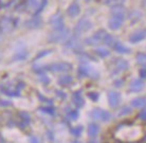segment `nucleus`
Instances as JSON below:
<instances>
[{
    "instance_id": "nucleus-6",
    "label": "nucleus",
    "mask_w": 146,
    "mask_h": 143,
    "mask_svg": "<svg viewBox=\"0 0 146 143\" xmlns=\"http://www.w3.org/2000/svg\"><path fill=\"white\" fill-rule=\"evenodd\" d=\"M91 117L95 120H100L102 122H106L109 121L111 119V114L106 111L104 109H101V108H95L91 111Z\"/></svg>"
},
{
    "instance_id": "nucleus-11",
    "label": "nucleus",
    "mask_w": 146,
    "mask_h": 143,
    "mask_svg": "<svg viewBox=\"0 0 146 143\" xmlns=\"http://www.w3.org/2000/svg\"><path fill=\"white\" fill-rule=\"evenodd\" d=\"M51 25L54 30L64 28V27H65L64 26V18H62V15H59V14L54 15V16L51 18Z\"/></svg>"
},
{
    "instance_id": "nucleus-12",
    "label": "nucleus",
    "mask_w": 146,
    "mask_h": 143,
    "mask_svg": "<svg viewBox=\"0 0 146 143\" xmlns=\"http://www.w3.org/2000/svg\"><path fill=\"white\" fill-rule=\"evenodd\" d=\"M144 87V81L143 80H133L129 85V90L132 92L141 91Z\"/></svg>"
},
{
    "instance_id": "nucleus-13",
    "label": "nucleus",
    "mask_w": 146,
    "mask_h": 143,
    "mask_svg": "<svg viewBox=\"0 0 146 143\" xmlns=\"http://www.w3.org/2000/svg\"><path fill=\"white\" fill-rule=\"evenodd\" d=\"M67 13L69 15L70 17H75L77 15L80 13V4L76 3V2H74L68 7V10H67Z\"/></svg>"
},
{
    "instance_id": "nucleus-33",
    "label": "nucleus",
    "mask_w": 146,
    "mask_h": 143,
    "mask_svg": "<svg viewBox=\"0 0 146 143\" xmlns=\"http://www.w3.org/2000/svg\"><path fill=\"white\" fill-rule=\"evenodd\" d=\"M140 73H141V76H142L143 78H146V70L142 69L140 71Z\"/></svg>"
},
{
    "instance_id": "nucleus-7",
    "label": "nucleus",
    "mask_w": 146,
    "mask_h": 143,
    "mask_svg": "<svg viewBox=\"0 0 146 143\" xmlns=\"http://www.w3.org/2000/svg\"><path fill=\"white\" fill-rule=\"evenodd\" d=\"M92 23L90 22V20H88L87 18H82L80 21L77 22L76 27H75V33L80 34L83 32H86L89 29H91Z\"/></svg>"
},
{
    "instance_id": "nucleus-9",
    "label": "nucleus",
    "mask_w": 146,
    "mask_h": 143,
    "mask_svg": "<svg viewBox=\"0 0 146 143\" xmlns=\"http://www.w3.org/2000/svg\"><path fill=\"white\" fill-rule=\"evenodd\" d=\"M108 102L112 108H115L121 102V94L117 91H110L108 93Z\"/></svg>"
},
{
    "instance_id": "nucleus-35",
    "label": "nucleus",
    "mask_w": 146,
    "mask_h": 143,
    "mask_svg": "<svg viewBox=\"0 0 146 143\" xmlns=\"http://www.w3.org/2000/svg\"><path fill=\"white\" fill-rule=\"evenodd\" d=\"M144 141H146V134H145V137H144Z\"/></svg>"
},
{
    "instance_id": "nucleus-32",
    "label": "nucleus",
    "mask_w": 146,
    "mask_h": 143,
    "mask_svg": "<svg viewBox=\"0 0 146 143\" xmlns=\"http://www.w3.org/2000/svg\"><path fill=\"white\" fill-rule=\"evenodd\" d=\"M123 85V81L122 80H120V81H117L115 83H114V86H117V87H121Z\"/></svg>"
},
{
    "instance_id": "nucleus-5",
    "label": "nucleus",
    "mask_w": 146,
    "mask_h": 143,
    "mask_svg": "<svg viewBox=\"0 0 146 143\" xmlns=\"http://www.w3.org/2000/svg\"><path fill=\"white\" fill-rule=\"evenodd\" d=\"M107 34L108 33L105 32L104 30H100V31H98L94 35H92L91 37L87 38V39H86V43H87L88 45H90V46H95V45H99V44H101V43H104V41H105V38H106V36H107Z\"/></svg>"
},
{
    "instance_id": "nucleus-18",
    "label": "nucleus",
    "mask_w": 146,
    "mask_h": 143,
    "mask_svg": "<svg viewBox=\"0 0 146 143\" xmlns=\"http://www.w3.org/2000/svg\"><path fill=\"white\" fill-rule=\"evenodd\" d=\"M71 82H72V77L70 75H64L58 80V84L62 86H68L69 84H71Z\"/></svg>"
},
{
    "instance_id": "nucleus-34",
    "label": "nucleus",
    "mask_w": 146,
    "mask_h": 143,
    "mask_svg": "<svg viewBox=\"0 0 146 143\" xmlns=\"http://www.w3.org/2000/svg\"><path fill=\"white\" fill-rule=\"evenodd\" d=\"M48 53H50V51H44V52H42V53H40V54H38V56H37V57H36V59H40V57H42V55L48 54Z\"/></svg>"
},
{
    "instance_id": "nucleus-25",
    "label": "nucleus",
    "mask_w": 146,
    "mask_h": 143,
    "mask_svg": "<svg viewBox=\"0 0 146 143\" xmlns=\"http://www.w3.org/2000/svg\"><path fill=\"white\" fill-rule=\"evenodd\" d=\"M40 110H41V111H44V112H48V114H54L53 107H44V108H40Z\"/></svg>"
},
{
    "instance_id": "nucleus-26",
    "label": "nucleus",
    "mask_w": 146,
    "mask_h": 143,
    "mask_svg": "<svg viewBox=\"0 0 146 143\" xmlns=\"http://www.w3.org/2000/svg\"><path fill=\"white\" fill-rule=\"evenodd\" d=\"M82 130H83V127H75L74 129H72L71 132H72L73 135H75V136H80V132H82Z\"/></svg>"
},
{
    "instance_id": "nucleus-15",
    "label": "nucleus",
    "mask_w": 146,
    "mask_h": 143,
    "mask_svg": "<svg viewBox=\"0 0 146 143\" xmlns=\"http://www.w3.org/2000/svg\"><path fill=\"white\" fill-rule=\"evenodd\" d=\"M100 132V126L95 123H91L88 126V134L90 137H95L98 136V134Z\"/></svg>"
},
{
    "instance_id": "nucleus-27",
    "label": "nucleus",
    "mask_w": 146,
    "mask_h": 143,
    "mask_svg": "<svg viewBox=\"0 0 146 143\" xmlns=\"http://www.w3.org/2000/svg\"><path fill=\"white\" fill-rule=\"evenodd\" d=\"M69 116L71 119L75 120V119H77V117H78V112H77L76 110H71V111L69 112Z\"/></svg>"
},
{
    "instance_id": "nucleus-23",
    "label": "nucleus",
    "mask_w": 146,
    "mask_h": 143,
    "mask_svg": "<svg viewBox=\"0 0 146 143\" xmlns=\"http://www.w3.org/2000/svg\"><path fill=\"white\" fill-rule=\"evenodd\" d=\"M88 96H89L92 101H94V102H96V101L99 100V93H98V92H89V93H88Z\"/></svg>"
},
{
    "instance_id": "nucleus-36",
    "label": "nucleus",
    "mask_w": 146,
    "mask_h": 143,
    "mask_svg": "<svg viewBox=\"0 0 146 143\" xmlns=\"http://www.w3.org/2000/svg\"><path fill=\"white\" fill-rule=\"evenodd\" d=\"M72 143H80L78 141H74V142H72Z\"/></svg>"
},
{
    "instance_id": "nucleus-10",
    "label": "nucleus",
    "mask_w": 146,
    "mask_h": 143,
    "mask_svg": "<svg viewBox=\"0 0 146 143\" xmlns=\"http://www.w3.org/2000/svg\"><path fill=\"white\" fill-rule=\"evenodd\" d=\"M145 37H146V30H139V31H137V32H135V33L131 34L129 36V41H130V43L135 44V43L141 41Z\"/></svg>"
},
{
    "instance_id": "nucleus-22",
    "label": "nucleus",
    "mask_w": 146,
    "mask_h": 143,
    "mask_svg": "<svg viewBox=\"0 0 146 143\" xmlns=\"http://www.w3.org/2000/svg\"><path fill=\"white\" fill-rule=\"evenodd\" d=\"M123 1H124V0H105V2H106L107 4H109V5H113V7H115V5H120Z\"/></svg>"
},
{
    "instance_id": "nucleus-24",
    "label": "nucleus",
    "mask_w": 146,
    "mask_h": 143,
    "mask_svg": "<svg viewBox=\"0 0 146 143\" xmlns=\"http://www.w3.org/2000/svg\"><path fill=\"white\" fill-rule=\"evenodd\" d=\"M131 112V108H129V107H124L123 109L120 111V114H119V116L120 117H122V116H124V114H130Z\"/></svg>"
},
{
    "instance_id": "nucleus-31",
    "label": "nucleus",
    "mask_w": 146,
    "mask_h": 143,
    "mask_svg": "<svg viewBox=\"0 0 146 143\" xmlns=\"http://www.w3.org/2000/svg\"><path fill=\"white\" fill-rule=\"evenodd\" d=\"M30 143H39V141H38V139L35 138V137H31V138H30Z\"/></svg>"
},
{
    "instance_id": "nucleus-14",
    "label": "nucleus",
    "mask_w": 146,
    "mask_h": 143,
    "mask_svg": "<svg viewBox=\"0 0 146 143\" xmlns=\"http://www.w3.org/2000/svg\"><path fill=\"white\" fill-rule=\"evenodd\" d=\"M73 103H74L75 106H77V107H82L85 104V101H84V99H83V96H82L80 91L75 92V93L73 94Z\"/></svg>"
},
{
    "instance_id": "nucleus-30",
    "label": "nucleus",
    "mask_w": 146,
    "mask_h": 143,
    "mask_svg": "<svg viewBox=\"0 0 146 143\" xmlns=\"http://www.w3.org/2000/svg\"><path fill=\"white\" fill-rule=\"evenodd\" d=\"M21 118L25 120V122L26 123H29V121H30V116H29V114H27V112H21Z\"/></svg>"
},
{
    "instance_id": "nucleus-1",
    "label": "nucleus",
    "mask_w": 146,
    "mask_h": 143,
    "mask_svg": "<svg viewBox=\"0 0 146 143\" xmlns=\"http://www.w3.org/2000/svg\"><path fill=\"white\" fill-rule=\"evenodd\" d=\"M126 12L121 5H115L112 9V17L108 22V26L111 30H117L120 29L125 18Z\"/></svg>"
},
{
    "instance_id": "nucleus-21",
    "label": "nucleus",
    "mask_w": 146,
    "mask_h": 143,
    "mask_svg": "<svg viewBox=\"0 0 146 143\" xmlns=\"http://www.w3.org/2000/svg\"><path fill=\"white\" fill-rule=\"evenodd\" d=\"M117 68L121 70H125L128 68V63L125 62L124 59H117Z\"/></svg>"
},
{
    "instance_id": "nucleus-8",
    "label": "nucleus",
    "mask_w": 146,
    "mask_h": 143,
    "mask_svg": "<svg viewBox=\"0 0 146 143\" xmlns=\"http://www.w3.org/2000/svg\"><path fill=\"white\" fill-rule=\"evenodd\" d=\"M78 72H80V75H82V76H90L94 77V78L99 76L94 70L92 69L91 67L87 66V65H80Z\"/></svg>"
},
{
    "instance_id": "nucleus-28",
    "label": "nucleus",
    "mask_w": 146,
    "mask_h": 143,
    "mask_svg": "<svg viewBox=\"0 0 146 143\" xmlns=\"http://www.w3.org/2000/svg\"><path fill=\"white\" fill-rule=\"evenodd\" d=\"M139 118L142 120V121L146 122V108H145V109H143V111H141V112H140Z\"/></svg>"
},
{
    "instance_id": "nucleus-16",
    "label": "nucleus",
    "mask_w": 146,
    "mask_h": 143,
    "mask_svg": "<svg viewBox=\"0 0 146 143\" xmlns=\"http://www.w3.org/2000/svg\"><path fill=\"white\" fill-rule=\"evenodd\" d=\"M131 105L135 108H143L146 106V99L145 98H137L131 102Z\"/></svg>"
},
{
    "instance_id": "nucleus-2",
    "label": "nucleus",
    "mask_w": 146,
    "mask_h": 143,
    "mask_svg": "<svg viewBox=\"0 0 146 143\" xmlns=\"http://www.w3.org/2000/svg\"><path fill=\"white\" fill-rule=\"evenodd\" d=\"M71 68H72V67H71L70 64L59 63V64H52L50 66L34 68V70H35L38 74H41L42 72H46V71H52V72H67V71L71 70Z\"/></svg>"
},
{
    "instance_id": "nucleus-20",
    "label": "nucleus",
    "mask_w": 146,
    "mask_h": 143,
    "mask_svg": "<svg viewBox=\"0 0 146 143\" xmlns=\"http://www.w3.org/2000/svg\"><path fill=\"white\" fill-rule=\"evenodd\" d=\"M137 62L139 63V65L143 67H146V54L144 53H139L137 56Z\"/></svg>"
},
{
    "instance_id": "nucleus-4",
    "label": "nucleus",
    "mask_w": 146,
    "mask_h": 143,
    "mask_svg": "<svg viewBox=\"0 0 146 143\" xmlns=\"http://www.w3.org/2000/svg\"><path fill=\"white\" fill-rule=\"evenodd\" d=\"M46 4H47V0H41V1H39V0H28L26 9L33 15H38L44 9Z\"/></svg>"
},
{
    "instance_id": "nucleus-19",
    "label": "nucleus",
    "mask_w": 146,
    "mask_h": 143,
    "mask_svg": "<svg viewBox=\"0 0 146 143\" xmlns=\"http://www.w3.org/2000/svg\"><path fill=\"white\" fill-rule=\"evenodd\" d=\"M95 53L101 56V57H107L108 55H109V50H107L106 48H98L96 50H95Z\"/></svg>"
},
{
    "instance_id": "nucleus-29",
    "label": "nucleus",
    "mask_w": 146,
    "mask_h": 143,
    "mask_svg": "<svg viewBox=\"0 0 146 143\" xmlns=\"http://www.w3.org/2000/svg\"><path fill=\"white\" fill-rule=\"evenodd\" d=\"M28 53L27 52H22V53H19L18 55H16L17 57H15V59H25L27 57Z\"/></svg>"
},
{
    "instance_id": "nucleus-3",
    "label": "nucleus",
    "mask_w": 146,
    "mask_h": 143,
    "mask_svg": "<svg viewBox=\"0 0 146 143\" xmlns=\"http://www.w3.org/2000/svg\"><path fill=\"white\" fill-rule=\"evenodd\" d=\"M70 35V31L67 28H62V29L54 30L53 33L49 36V41L51 43H62L68 39Z\"/></svg>"
},
{
    "instance_id": "nucleus-17",
    "label": "nucleus",
    "mask_w": 146,
    "mask_h": 143,
    "mask_svg": "<svg viewBox=\"0 0 146 143\" xmlns=\"http://www.w3.org/2000/svg\"><path fill=\"white\" fill-rule=\"evenodd\" d=\"M41 25L39 18H33L29 20V21L26 22V27L28 28H31V29H34V28H38V27Z\"/></svg>"
}]
</instances>
